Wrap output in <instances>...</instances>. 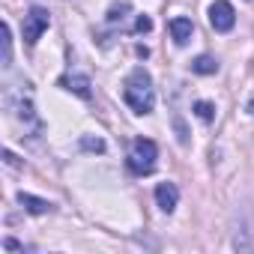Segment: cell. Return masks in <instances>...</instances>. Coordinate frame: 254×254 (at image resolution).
<instances>
[{
	"label": "cell",
	"mask_w": 254,
	"mask_h": 254,
	"mask_svg": "<svg viewBox=\"0 0 254 254\" xmlns=\"http://www.w3.org/2000/svg\"><path fill=\"white\" fill-rule=\"evenodd\" d=\"M248 111H251V114H254V99H251V105H248Z\"/></svg>",
	"instance_id": "cell-15"
},
{
	"label": "cell",
	"mask_w": 254,
	"mask_h": 254,
	"mask_svg": "<svg viewBox=\"0 0 254 254\" xmlns=\"http://www.w3.org/2000/svg\"><path fill=\"white\" fill-rule=\"evenodd\" d=\"M194 114H197L203 123H212V117H215V105H212V102H197V105H194Z\"/></svg>",
	"instance_id": "cell-10"
},
{
	"label": "cell",
	"mask_w": 254,
	"mask_h": 254,
	"mask_svg": "<svg viewBox=\"0 0 254 254\" xmlns=\"http://www.w3.org/2000/svg\"><path fill=\"white\" fill-rule=\"evenodd\" d=\"M12 63V39H9V24H3V66Z\"/></svg>",
	"instance_id": "cell-11"
},
{
	"label": "cell",
	"mask_w": 254,
	"mask_h": 254,
	"mask_svg": "<svg viewBox=\"0 0 254 254\" xmlns=\"http://www.w3.org/2000/svg\"><path fill=\"white\" fill-rule=\"evenodd\" d=\"M209 24H212L218 33L233 30V24H236V12H233V6L227 3V0H215V3L209 6Z\"/></svg>",
	"instance_id": "cell-4"
},
{
	"label": "cell",
	"mask_w": 254,
	"mask_h": 254,
	"mask_svg": "<svg viewBox=\"0 0 254 254\" xmlns=\"http://www.w3.org/2000/svg\"><path fill=\"white\" fill-rule=\"evenodd\" d=\"M81 147L90 150V153H102L105 150V141L102 138H81Z\"/></svg>",
	"instance_id": "cell-12"
},
{
	"label": "cell",
	"mask_w": 254,
	"mask_h": 254,
	"mask_svg": "<svg viewBox=\"0 0 254 254\" xmlns=\"http://www.w3.org/2000/svg\"><path fill=\"white\" fill-rule=\"evenodd\" d=\"M3 159H6V165H12V168H18V159H15V156H12V153H9V150H6V153H3Z\"/></svg>",
	"instance_id": "cell-14"
},
{
	"label": "cell",
	"mask_w": 254,
	"mask_h": 254,
	"mask_svg": "<svg viewBox=\"0 0 254 254\" xmlns=\"http://www.w3.org/2000/svg\"><path fill=\"white\" fill-rule=\"evenodd\" d=\"M48 24H51L48 9L33 6V9L24 15V24H21V30H24V42H27V45H36V42H39V36L48 30Z\"/></svg>",
	"instance_id": "cell-3"
},
{
	"label": "cell",
	"mask_w": 254,
	"mask_h": 254,
	"mask_svg": "<svg viewBox=\"0 0 254 254\" xmlns=\"http://www.w3.org/2000/svg\"><path fill=\"white\" fill-rule=\"evenodd\" d=\"M156 159H159V150L150 138H138L132 144V153H129V168L138 174V177H147L156 171Z\"/></svg>",
	"instance_id": "cell-2"
},
{
	"label": "cell",
	"mask_w": 254,
	"mask_h": 254,
	"mask_svg": "<svg viewBox=\"0 0 254 254\" xmlns=\"http://www.w3.org/2000/svg\"><path fill=\"white\" fill-rule=\"evenodd\" d=\"M135 30H138V33H150V30H153V21H150L147 15H141V18L135 21Z\"/></svg>",
	"instance_id": "cell-13"
},
{
	"label": "cell",
	"mask_w": 254,
	"mask_h": 254,
	"mask_svg": "<svg viewBox=\"0 0 254 254\" xmlns=\"http://www.w3.org/2000/svg\"><path fill=\"white\" fill-rule=\"evenodd\" d=\"M18 200H21V206H24L27 212H33V215H45V212L51 209V203H48V200L33 197V194H27V191H21V194H18Z\"/></svg>",
	"instance_id": "cell-8"
},
{
	"label": "cell",
	"mask_w": 254,
	"mask_h": 254,
	"mask_svg": "<svg viewBox=\"0 0 254 254\" xmlns=\"http://www.w3.org/2000/svg\"><path fill=\"white\" fill-rule=\"evenodd\" d=\"M191 33H194V27H191L189 18H174V21H171V36H174L177 45H186V42L191 39Z\"/></svg>",
	"instance_id": "cell-6"
},
{
	"label": "cell",
	"mask_w": 254,
	"mask_h": 254,
	"mask_svg": "<svg viewBox=\"0 0 254 254\" xmlns=\"http://www.w3.org/2000/svg\"><path fill=\"white\" fill-rule=\"evenodd\" d=\"M177 200H180V191L174 183H159L156 186V203L162 212H174L177 209Z\"/></svg>",
	"instance_id": "cell-5"
},
{
	"label": "cell",
	"mask_w": 254,
	"mask_h": 254,
	"mask_svg": "<svg viewBox=\"0 0 254 254\" xmlns=\"http://www.w3.org/2000/svg\"><path fill=\"white\" fill-rule=\"evenodd\" d=\"M123 99L135 114H150L156 105V90H153V78L144 66L132 69V75L123 84Z\"/></svg>",
	"instance_id": "cell-1"
},
{
	"label": "cell",
	"mask_w": 254,
	"mask_h": 254,
	"mask_svg": "<svg viewBox=\"0 0 254 254\" xmlns=\"http://www.w3.org/2000/svg\"><path fill=\"white\" fill-rule=\"evenodd\" d=\"M191 72H197V75H215V72H218V63H215L212 57L200 54V57L191 60Z\"/></svg>",
	"instance_id": "cell-9"
},
{
	"label": "cell",
	"mask_w": 254,
	"mask_h": 254,
	"mask_svg": "<svg viewBox=\"0 0 254 254\" xmlns=\"http://www.w3.org/2000/svg\"><path fill=\"white\" fill-rule=\"evenodd\" d=\"M60 84H63L66 90L78 93L81 99H90V78H87V75H66Z\"/></svg>",
	"instance_id": "cell-7"
}]
</instances>
